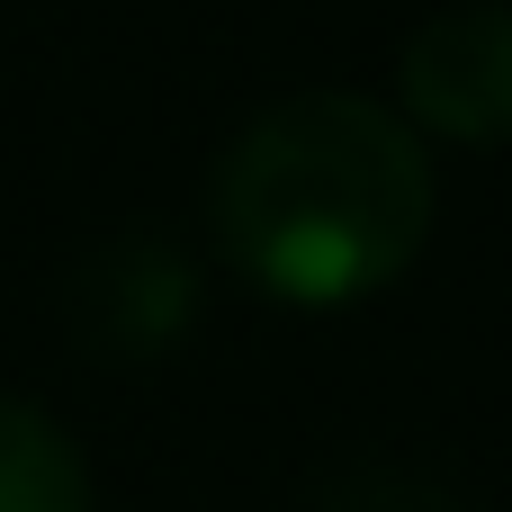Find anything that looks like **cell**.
Instances as JSON below:
<instances>
[{"label":"cell","mask_w":512,"mask_h":512,"mask_svg":"<svg viewBox=\"0 0 512 512\" xmlns=\"http://www.w3.org/2000/svg\"><path fill=\"white\" fill-rule=\"evenodd\" d=\"M432 216V144L369 90H288L207 162V234L279 306H360L396 288Z\"/></svg>","instance_id":"1"},{"label":"cell","mask_w":512,"mask_h":512,"mask_svg":"<svg viewBox=\"0 0 512 512\" xmlns=\"http://www.w3.org/2000/svg\"><path fill=\"white\" fill-rule=\"evenodd\" d=\"M207 315V270L180 234L162 225H117L81 252L72 288H63V324L90 360L108 369H153L171 360Z\"/></svg>","instance_id":"2"},{"label":"cell","mask_w":512,"mask_h":512,"mask_svg":"<svg viewBox=\"0 0 512 512\" xmlns=\"http://www.w3.org/2000/svg\"><path fill=\"white\" fill-rule=\"evenodd\" d=\"M396 117L423 144H468V153L512 144V0L441 9L405 36Z\"/></svg>","instance_id":"3"},{"label":"cell","mask_w":512,"mask_h":512,"mask_svg":"<svg viewBox=\"0 0 512 512\" xmlns=\"http://www.w3.org/2000/svg\"><path fill=\"white\" fill-rule=\"evenodd\" d=\"M0 512H99L81 441L36 405L0 387Z\"/></svg>","instance_id":"4"},{"label":"cell","mask_w":512,"mask_h":512,"mask_svg":"<svg viewBox=\"0 0 512 512\" xmlns=\"http://www.w3.org/2000/svg\"><path fill=\"white\" fill-rule=\"evenodd\" d=\"M306 512H468V495H459L441 468H423V459L360 450V459H342L333 477H315Z\"/></svg>","instance_id":"5"}]
</instances>
